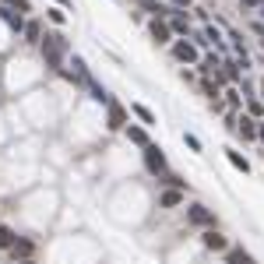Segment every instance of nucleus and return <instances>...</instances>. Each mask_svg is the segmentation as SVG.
Masks as SVG:
<instances>
[{"label":"nucleus","instance_id":"obj_1","mask_svg":"<svg viewBox=\"0 0 264 264\" xmlns=\"http://www.w3.org/2000/svg\"><path fill=\"white\" fill-rule=\"evenodd\" d=\"M64 53H67V39L64 35H46V39H43V57H46V64L53 67V70H60Z\"/></svg>","mask_w":264,"mask_h":264},{"label":"nucleus","instance_id":"obj_2","mask_svg":"<svg viewBox=\"0 0 264 264\" xmlns=\"http://www.w3.org/2000/svg\"><path fill=\"white\" fill-rule=\"evenodd\" d=\"M144 162H148L152 173H162V169H166V155H162V148L148 144V148H144Z\"/></svg>","mask_w":264,"mask_h":264},{"label":"nucleus","instance_id":"obj_3","mask_svg":"<svg viewBox=\"0 0 264 264\" xmlns=\"http://www.w3.org/2000/svg\"><path fill=\"white\" fill-rule=\"evenodd\" d=\"M187 218H191L194 225H204V229H211V225H215V215H211L208 208H201V204H194V208L187 211Z\"/></svg>","mask_w":264,"mask_h":264},{"label":"nucleus","instance_id":"obj_4","mask_svg":"<svg viewBox=\"0 0 264 264\" xmlns=\"http://www.w3.org/2000/svg\"><path fill=\"white\" fill-rule=\"evenodd\" d=\"M173 57L183 60V64H194V60H198V50H194L191 43H176V46H173Z\"/></svg>","mask_w":264,"mask_h":264},{"label":"nucleus","instance_id":"obj_5","mask_svg":"<svg viewBox=\"0 0 264 264\" xmlns=\"http://www.w3.org/2000/svg\"><path fill=\"white\" fill-rule=\"evenodd\" d=\"M124 120H127V109H124L120 102H109V131H120Z\"/></svg>","mask_w":264,"mask_h":264},{"label":"nucleus","instance_id":"obj_6","mask_svg":"<svg viewBox=\"0 0 264 264\" xmlns=\"http://www.w3.org/2000/svg\"><path fill=\"white\" fill-rule=\"evenodd\" d=\"M204 247H208V250H225V236L215 233V229H208V233H204Z\"/></svg>","mask_w":264,"mask_h":264},{"label":"nucleus","instance_id":"obj_7","mask_svg":"<svg viewBox=\"0 0 264 264\" xmlns=\"http://www.w3.org/2000/svg\"><path fill=\"white\" fill-rule=\"evenodd\" d=\"M0 18H4V21H7V25H11L14 32H21V28H25V21H21V14H14L11 7H0Z\"/></svg>","mask_w":264,"mask_h":264},{"label":"nucleus","instance_id":"obj_8","mask_svg":"<svg viewBox=\"0 0 264 264\" xmlns=\"http://www.w3.org/2000/svg\"><path fill=\"white\" fill-rule=\"evenodd\" d=\"M32 250H35V247H32L28 240H14V247H11V254H14V257H21V261H28V257H32Z\"/></svg>","mask_w":264,"mask_h":264},{"label":"nucleus","instance_id":"obj_9","mask_svg":"<svg viewBox=\"0 0 264 264\" xmlns=\"http://www.w3.org/2000/svg\"><path fill=\"white\" fill-rule=\"evenodd\" d=\"M152 39H155V43H169V25H162V21L155 18V21H152Z\"/></svg>","mask_w":264,"mask_h":264},{"label":"nucleus","instance_id":"obj_10","mask_svg":"<svg viewBox=\"0 0 264 264\" xmlns=\"http://www.w3.org/2000/svg\"><path fill=\"white\" fill-rule=\"evenodd\" d=\"M14 240H18V236H14V229L0 225V250H11V247H14Z\"/></svg>","mask_w":264,"mask_h":264},{"label":"nucleus","instance_id":"obj_11","mask_svg":"<svg viewBox=\"0 0 264 264\" xmlns=\"http://www.w3.org/2000/svg\"><path fill=\"white\" fill-rule=\"evenodd\" d=\"M229 264H254V257H250L247 250L236 247V250H229Z\"/></svg>","mask_w":264,"mask_h":264},{"label":"nucleus","instance_id":"obj_12","mask_svg":"<svg viewBox=\"0 0 264 264\" xmlns=\"http://www.w3.org/2000/svg\"><path fill=\"white\" fill-rule=\"evenodd\" d=\"M180 201H183V194H180V191H166V194H162V208H176Z\"/></svg>","mask_w":264,"mask_h":264},{"label":"nucleus","instance_id":"obj_13","mask_svg":"<svg viewBox=\"0 0 264 264\" xmlns=\"http://www.w3.org/2000/svg\"><path fill=\"white\" fill-rule=\"evenodd\" d=\"M225 155H229V162H233L236 169H243V173H250V162H247V159H243L240 152H225Z\"/></svg>","mask_w":264,"mask_h":264},{"label":"nucleus","instance_id":"obj_14","mask_svg":"<svg viewBox=\"0 0 264 264\" xmlns=\"http://www.w3.org/2000/svg\"><path fill=\"white\" fill-rule=\"evenodd\" d=\"M240 134H243L247 141H250V137H257V124H254V120H243V124H240Z\"/></svg>","mask_w":264,"mask_h":264},{"label":"nucleus","instance_id":"obj_15","mask_svg":"<svg viewBox=\"0 0 264 264\" xmlns=\"http://www.w3.org/2000/svg\"><path fill=\"white\" fill-rule=\"evenodd\" d=\"M25 39L28 43H39V21H28L25 25Z\"/></svg>","mask_w":264,"mask_h":264},{"label":"nucleus","instance_id":"obj_16","mask_svg":"<svg viewBox=\"0 0 264 264\" xmlns=\"http://www.w3.org/2000/svg\"><path fill=\"white\" fill-rule=\"evenodd\" d=\"M127 137H131L134 144H148V137H144V131H137V127H127Z\"/></svg>","mask_w":264,"mask_h":264},{"label":"nucleus","instance_id":"obj_17","mask_svg":"<svg viewBox=\"0 0 264 264\" xmlns=\"http://www.w3.org/2000/svg\"><path fill=\"white\" fill-rule=\"evenodd\" d=\"M131 109L137 113V117H141V120H144V124H155V117H152V113H148L144 106H131Z\"/></svg>","mask_w":264,"mask_h":264},{"label":"nucleus","instance_id":"obj_18","mask_svg":"<svg viewBox=\"0 0 264 264\" xmlns=\"http://www.w3.org/2000/svg\"><path fill=\"white\" fill-rule=\"evenodd\" d=\"M7 4H14L18 11H32V7H28V0H7Z\"/></svg>","mask_w":264,"mask_h":264},{"label":"nucleus","instance_id":"obj_19","mask_svg":"<svg viewBox=\"0 0 264 264\" xmlns=\"http://www.w3.org/2000/svg\"><path fill=\"white\" fill-rule=\"evenodd\" d=\"M257 134H261V141H264V124H261V127H257Z\"/></svg>","mask_w":264,"mask_h":264},{"label":"nucleus","instance_id":"obj_20","mask_svg":"<svg viewBox=\"0 0 264 264\" xmlns=\"http://www.w3.org/2000/svg\"><path fill=\"white\" fill-rule=\"evenodd\" d=\"M21 264H32V261H21Z\"/></svg>","mask_w":264,"mask_h":264},{"label":"nucleus","instance_id":"obj_21","mask_svg":"<svg viewBox=\"0 0 264 264\" xmlns=\"http://www.w3.org/2000/svg\"><path fill=\"white\" fill-rule=\"evenodd\" d=\"M60 4H67V0H60Z\"/></svg>","mask_w":264,"mask_h":264}]
</instances>
